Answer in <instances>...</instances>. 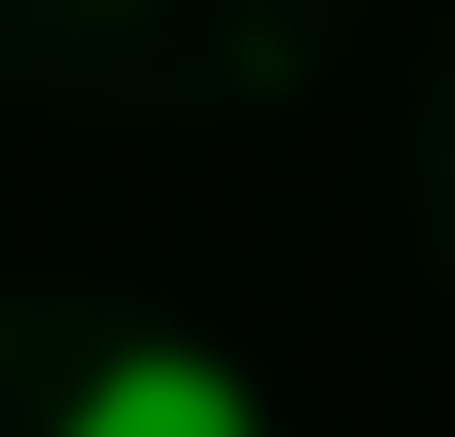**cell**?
Returning a JSON list of instances; mask_svg holds the SVG:
<instances>
[{"label":"cell","instance_id":"cell-1","mask_svg":"<svg viewBox=\"0 0 455 437\" xmlns=\"http://www.w3.org/2000/svg\"><path fill=\"white\" fill-rule=\"evenodd\" d=\"M53 437H263V385L211 368V350H175V332H140V350H106L53 402Z\"/></svg>","mask_w":455,"mask_h":437}]
</instances>
